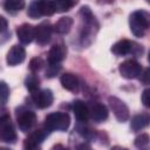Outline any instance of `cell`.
I'll list each match as a JSON object with an SVG mask.
<instances>
[{
  "mask_svg": "<svg viewBox=\"0 0 150 150\" xmlns=\"http://www.w3.org/2000/svg\"><path fill=\"white\" fill-rule=\"evenodd\" d=\"M129 25H130V30L135 36L137 38L143 36L146 29L149 28V14L142 9L135 11L134 13L130 14Z\"/></svg>",
  "mask_w": 150,
  "mask_h": 150,
  "instance_id": "cell-1",
  "label": "cell"
},
{
  "mask_svg": "<svg viewBox=\"0 0 150 150\" xmlns=\"http://www.w3.org/2000/svg\"><path fill=\"white\" fill-rule=\"evenodd\" d=\"M69 124H70V117L67 112H61V111L50 112L45 118V128L48 131L52 130L66 131L69 128Z\"/></svg>",
  "mask_w": 150,
  "mask_h": 150,
  "instance_id": "cell-2",
  "label": "cell"
},
{
  "mask_svg": "<svg viewBox=\"0 0 150 150\" xmlns=\"http://www.w3.org/2000/svg\"><path fill=\"white\" fill-rule=\"evenodd\" d=\"M18 136L14 124L8 114H2L0 116V141L5 143H15Z\"/></svg>",
  "mask_w": 150,
  "mask_h": 150,
  "instance_id": "cell-3",
  "label": "cell"
},
{
  "mask_svg": "<svg viewBox=\"0 0 150 150\" xmlns=\"http://www.w3.org/2000/svg\"><path fill=\"white\" fill-rule=\"evenodd\" d=\"M16 122L21 131L28 132L36 123V115L32 110L19 108L16 111Z\"/></svg>",
  "mask_w": 150,
  "mask_h": 150,
  "instance_id": "cell-4",
  "label": "cell"
},
{
  "mask_svg": "<svg viewBox=\"0 0 150 150\" xmlns=\"http://www.w3.org/2000/svg\"><path fill=\"white\" fill-rule=\"evenodd\" d=\"M120 74L128 80H132V79H137L139 77V75L142 74V66L135 61V60H125L123 61L120 67H118Z\"/></svg>",
  "mask_w": 150,
  "mask_h": 150,
  "instance_id": "cell-5",
  "label": "cell"
},
{
  "mask_svg": "<svg viewBox=\"0 0 150 150\" xmlns=\"http://www.w3.org/2000/svg\"><path fill=\"white\" fill-rule=\"evenodd\" d=\"M108 102H109V105H110V109L112 110L115 117L117 118L118 122H125L128 121L129 118V109L127 107V104L120 100L118 97H115V96H110L108 98Z\"/></svg>",
  "mask_w": 150,
  "mask_h": 150,
  "instance_id": "cell-6",
  "label": "cell"
},
{
  "mask_svg": "<svg viewBox=\"0 0 150 150\" xmlns=\"http://www.w3.org/2000/svg\"><path fill=\"white\" fill-rule=\"evenodd\" d=\"M32 98H33L35 107H38L40 109H45V108H48L52 105V103L54 101V95L50 89H42V90H38V91L33 93Z\"/></svg>",
  "mask_w": 150,
  "mask_h": 150,
  "instance_id": "cell-7",
  "label": "cell"
},
{
  "mask_svg": "<svg viewBox=\"0 0 150 150\" xmlns=\"http://www.w3.org/2000/svg\"><path fill=\"white\" fill-rule=\"evenodd\" d=\"M52 32H53V27L50 25L49 21H42L41 23H39L35 27V35L34 39L36 40V42L41 46L47 45L50 40L52 36Z\"/></svg>",
  "mask_w": 150,
  "mask_h": 150,
  "instance_id": "cell-8",
  "label": "cell"
},
{
  "mask_svg": "<svg viewBox=\"0 0 150 150\" xmlns=\"http://www.w3.org/2000/svg\"><path fill=\"white\" fill-rule=\"evenodd\" d=\"M67 55V48L62 43H55L48 52V63L60 64Z\"/></svg>",
  "mask_w": 150,
  "mask_h": 150,
  "instance_id": "cell-9",
  "label": "cell"
},
{
  "mask_svg": "<svg viewBox=\"0 0 150 150\" xmlns=\"http://www.w3.org/2000/svg\"><path fill=\"white\" fill-rule=\"evenodd\" d=\"M26 59V50L22 46L14 45L7 53L6 61L8 66H16L19 63H22Z\"/></svg>",
  "mask_w": 150,
  "mask_h": 150,
  "instance_id": "cell-10",
  "label": "cell"
},
{
  "mask_svg": "<svg viewBox=\"0 0 150 150\" xmlns=\"http://www.w3.org/2000/svg\"><path fill=\"white\" fill-rule=\"evenodd\" d=\"M16 35L19 41L22 45H28L34 40L35 35V27L32 26L30 23H22L21 26L18 27L16 29Z\"/></svg>",
  "mask_w": 150,
  "mask_h": 150,
  "instance_id": "cell-11",
  "label": "cell"
},
{
  "mask_svg": "<svg viewBox=\"0 0 150 150\" xmlns=\"http://www.w3.org/2000/svg\"><path fill=\"white\" fill-rule=\"evenodd\" d=\"M71 109H73V112L75 115V118L80 123H86L88 121V118H89V108L83 101H81V100L74 101L73 105H71Z\"/></svg>",
  "mask_w": 150,
  "mask_h": 150,
  "instance_id": "cell-12",
  "label": "cell"
},
{
  "mask_svg": "<svg viewBox=\"0 0 150 150\" xmlns=\"http://www.w3.org/2000/svg\"><path fill=\"white\" fill-rule=\"evenodd\" d=\"M48 130L47 129H38L28 135V137L25 139L23 146L25 148H32V146H40V144L43 142V139L47 137Z\"/></svg>",
  "mask_w": 150,
  "mask_h": 150,
  "instance_id": "cell-13",
  "label": "cell"
},
{
  "mask_svg": "<svg viewBox=\"0 0 150 150\" xmlns=\"http://www.w3.org/2000/svg\"><path fill=\"white\" fill-rule=\"evenodd\" d=\"M108 109L104 104L102 103H93L89 108V116L95 121V122H103L108 118Z\"/></svg>",
  "mask_w": 150,
  "mask_h": 150,
  "instance_id": "cell-14",
  "label": "cell"
},
{
  "mask_svg": "<svg viewBox=\"0 0 150 150\" xmlns=\"http://www.w3.org/2000/svg\"><path fill=\"white\" fill-rule=\"evenodd\" d=\"M132 47H134V42L129 41V40H120L116 43L112 45L111 47V52L115 55L122 56V55H127L129 53H132Z\"/></svg>",
  "mask_w": 150,
  "mask_h": 150,
  "instance_id": "cell-15",
  "label": "cell"
},
{
  "mask_svg": "<svg viewBox=\"0 0 150 150\" xmlns=\"http://www.w3.org/2000/svg\"><path fill=\"white\" fill-rule=\"evenodd\" d=\"M60 82H61L62 87L69 91H75L79 87V80L71 73H64L63 75H61Z\"/></svg>",
  "mask_w": 150,
  "mask_h": 150,
  "instance_id": "cell-16",
  "label": "cell"
},
{
  "mask_svg": "<svg viewBox=\"0 0 150 150\" xmlns=\"http://www.w3.org/2000/svg\"><path fill=\"white\" fill-rule=\"evenodd\" d=\"M73 23H74V20L70 16H62L56 21V23L54 25L53 29L57 34H67L70 30Z\"/></svg>",
  "mask_w": 150,
  "mask_h": 150,
  "instance_id": "cell-17",
  "label": "cell"
},
{
  "mask_svg": "<svg viewBox=\"0 0 150 150\" xmlns=\"http://www.w3.org/2000/svg\"><path fill=\"white\" fill-rule=\"evenodd\" d=\"M149 122H150V117L148 114H139L131 118L130 127L134 131H139V130L144 129L145 127H148Z\"/></svg>",
  "mask_w": 150,
  "mask_h": 150,
  "instance_id": "cell-18",
  "label": "cell"
},
{
  "mask_svg": "<svg viewBox=\"0 0 150 150\" xmlns=\"http://www.w3.org/2000/svg\"><path fill=\"white\" fill-rule=\"evenodd\" d=\"M25 86H26V88L33 94V93H35V91L39 90L40 80H39V77H38L36 75L30 74V75H28V76L26 77V80H25Z\"/></svg>",
  "mask_w": 150,
  "mask_h": 150,
  "instance_id": "cell-19",
  "label": "cell"
},
{
  "mask_svg": "<svg viewBox=\"0 0 150 150\" xmlns=\"http://www.w3.org/2000/svg\"><path fill=\"white\" fill-rule=\"evenodd\" d=\"M4 7L7 12L15 13V12L21 11L25 7V1H22V0H7L4 4Z\"/></svg>",
  "mask_w": 150,
  "mask_h": 150,
  "instance_id": "cell-20",
  "label": "cell"
},
{
  "mask_svg": "<svg viewBox=\"0 0 150 150\" xmlns=\"http://www.w3.org/2000/svg\"><path fill=\"white\" fill-rule=\"evenodd\" d=\"M27 14L32 19H38V18L42 16L41 1H33V2H30L29 6H28V9H27Z\"/></svg>",
  "mask_w": 150,
  "mask_h": 150,
  "instance_id": "cell-21",
  "label": "cell"
},
{
  "mask_svg": "<svg viewBox=\"0 0 150 150\" xmlns=\"http://www.w3.org/2000/svg\"><path fill=\"white\" fill-rule=\"evenodd\" d=\"M135 146L138 150H149V135L141 134L135 138Z\"/></svg>",
  "mask_w": 150,
  "mask_h": 150,
  "instance_id": "cell-22",
  "label": "cell"
},
{
  "mask_svg": "<svg viewBox=\"0 0 150 150\" xmlns=\"http://www.w3.org/2000/svg\"><path fill=\"white\" fill-rule=\"evenodd\" d=\"M76 2L74 1H64V0H60V1H54V6H55V12H67L69 11L73 6H75Z\"/></svg>",
  "mask_w": 150,
  "mask_h": 150,
  "instance_id": "cell-23",
  "label": "cell"
},
{
  "mask_svg": "<svg viewBox=\"0 0 150 150\" xmlns=\"http://www.w3.org/2000/svg\"><path fill=\"white\" fill-rule=\"evenodd\" d=\"M9 97V87L5 81H0V102L2 104L7 103Z\"/></svg>",
  "mask_w": 150,
  "mask_h": 150,
  "instance_id": "cell-24",
  "label": "cell"
},
{
  "mask_svg": "<svg viewBox=\"0 0 150 150\" xmlns=\"http://www.w3.org/2000/svg\"><path fill=\"white\" fill-rule=\"evenodd\" d=\"M41 12L42 15H52L55 13L54 1H41Z\"/></svg>",
  "mask_w": 150,
  "mask_h": 150,
  "instance_id": "cell-25",
  "label": "cell"
},
{
  "mask_svg": "<svg viewBox=\"0 0 150 150\" xmlns=\"http://www.w3.org/2000/svg\"><path fill=\"white\" fill-rule=\"evenodd\" d=\"M43 66V60L41 57H33L30 61H29V70L33 71V73H36L39 71Z\"/></svg>",
  "mask_w": 150,
  "mask_h": 150,
  "instance_id": "cell-26",
  "label": "cell"
},
{
  "mask_svg": "<svg viewBox=\"0 0 150 150\" xmlns=\"http://www.w3.org/2000/svg\"><path fill=\"white\" fill-rule=\"evenodd\" d=\"M61 69V64H52V63H48L47 66V69H46V75L48 77H54Z\"/></svg>",
  "mask_w": 150,
  "mask_h": 150,
  "instance_id": "cell-27",
  "label": "cell"
},
{
  "mask_svg": "<svg viewBox=\"0 0 150 150\" xmlns=\"http://www.w3.org/2000/svg\"><path fill=\"white\" fill-rule=\"evenodd\" d=\"M150 93V90L146 88V89H144V91H143V94H142V102H143V104L145 105V107H150V98H149V94Z\"/></svg>",
  "mask_w": 150,
  "mask_h": 150,
  "instance_id": "cell-28",
  "label": "cell"
},
{
  "mask_svg": "<svg viewBox=\"0 0 150 150\" xmlns=\"http://www.w3.org/2000/svg\"><path fill=\"white\" fill-rule=\"evenodd\" d=\"M7 27H8V22H7V20H6L2 15H0V33L5 32V30L7 29Z\"/></svg>",
  "mask_w": 150,
  "mask_h": 150,
  "instance_id": "cell-29",
  "label": "cell"
},
{
  "mask_svg": "<svg viewBox=\"0 0 150 150\" xmlns=\"http://www.w3.org/2000/svg\"><path fill=\"white\" fill-rule=\"evenodd\" d=\"M148 76H149V70H148V69L144 70V74H143V75H142V74L139 75V79H141V81H142L144 84H148V83H149V82H148Z\"/></svg>",
  "mask_w": 150,
  "mask_h": 150,
  "instance_id": "cell-30",
  "label": "cell"
},
{
  "mask_svg": "<svg viewBox=\"0 0 150 150\" xmlns=\"http://www.w3.org/2000/svg\"><path fill=\"white\" fill-rule=\"evenodd\" d=\"M52 150H69V149L66 148V146L62 145V144H56V145H54V146L52 148Z\"/></svg>",
  "mask_w": 150,
  "mask_h": 150,
  "instance_id": "cell-31",
  "label": "cell"
},
{
  "mask_svg": "<svg viewBox=\"0 0 150 150\" xmlns=\"http://www.w3.org/2000/svg\"><path fill=\"white\" fill-rule=\"evenodd\" d=\"M77 150H91V148H90L88 144L83 143V144H81V145L77 146Z\"/></svg>",
  "mask_w": 150,
  "mask_h": 150,
  "instance_id": "cell-32",
  "label": "cell"
},
{
  "mask_svg": "<svg viewBox=\"0 0 150 150\" xmlns=\"http://www.w3.org/2000/svg\"><path fill=\"white\" fill-rule=\"evenodd\" d=\"M110 150H128L127 148H123V146H120V145H115V146H112Z\"/></svg>",
  "mask_w": 150,
  "mask_h": 150,
  "instance_id": "cell-33",
  "label": "cell"
},
{
  "mask_svg": "<svg viewBox=\"0 0 150 150\" xmlns=\"http://www.w3.org/2000/svg\"><path fill=\"white\" fill-rule=\"evenodd\" d=\"M25 150H41L40 146H32V148H25Z\"/></svg>",
  "mask_w": 150,
  "mask_h": 150,
  "instance_id": "cell-34",
  "label": "cell"
},
{
  "mask_svg": "<svg viewBox=\"0 0 150 150\" xmlns=\"http://www.w3.org/2000/svg\"><path fill=\"white\" fill-rule=\"evenodd\" d=\"M0 150H9V149H6V148H0Z\"/></svg>",
  "mask_w": 150,
  "mask_h": 150,
  "instance_id": "cell-35",
  "label": "cell"
}]
</instances>
